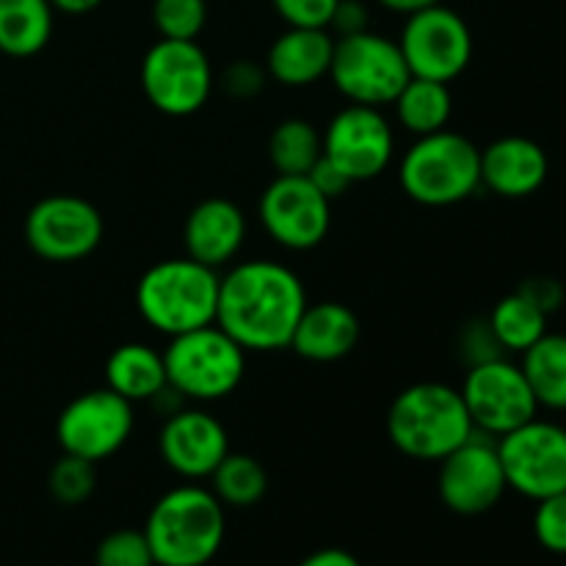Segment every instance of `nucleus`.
<instances>
[{
  "label": "nucleus",
  "mask_w": 566,
  "mask_h": 566,
  "mask_svg": "<svg viewBox=\"0 0 566 566\" xmlns=\"http://www.w3.org/2000/svg\"><path fill=\"white\" fill-rule=\"evenodd\" d=\"M307 291L293 269L276 260H243L219 280L216 324L243 352H280L307 307Z\"/></svg>",
  "instance_id": "obj_1"
},
{
  "label": "nucleus",
  "mask_w": 566,
  "mask_h": 566,
  "mask_svg": "<svg viewBox=\"0 0 566 566\" xmlns=\"http://www.w3.org/2000/svg\"><path fill=\"white\" fill-rule=\"evenodd\" d=\"M142 531L158 566H208L224 545V506L191 481L160 495Z\"/></svg>",
  "instance_id": "obj_2"
},
{
  "label": "nucleus",
  "mask_w": 566,
  "mask_h": 566,
  "mask_svg": "<svg viewBox=\"0 0 566 566\" xmlns=\"http://www.w3.org/2000/svg\"><path fill=\"white\" fill-rule=\"evenodd\" d=\"M473 431L462 392L442 381L409 385L387 409V437L398 453L418 462H442Z\"/></svg>",
  "instance_id": "obj_3"
},
{
  "label": "nucleus",
  "mask_w": 566,
  "mask_h": 566,
  "mask_svg": "<svg viewBox=\"0 0 566 566\" xmlns=\"http://www.w3.org/2000/svg\"><path fill=\"white\" fill-rule=\"evenodd\" d=\"M216 269L186 258L160 260L149 265L136 285V307L155 332L166 337L216 324L219 307Z\"/></svg>",
  "instance_id": "obj_4"
},
{
  "label": "nucleus",
  "mask_w": 566,
  "mask_h": 566,
  "mask_svg": "<svg viewBox=\"0 0 566 566\" xmlns=\"http://www.w3.org/2000/svg\"><path fill=\"white\" fill-rule=\"evenodd\" d=\"M398 182L423 208H451L481 188V149L448 127L420 136L398 160Z\"/></svg>",
  "instance_id": "obj_5"
},
{
  "label": "nucleus",
  "mask_w": 566,
  "mask_h": 566,
  "mask_svg": "<svg viewBox=\"0 0 566 566\" xmlns=\"http://www.w3.org/2000/svg\"><path fill=\"white\" fill-rule=\"evenodd\" d=\"M166 381L188 403L232 396L247 376V352L219 324L169 337L164 348Z\"/></svg>",
  "instance_id": "obj_6"
},
{
  "label": "nucleus",
  "mask_w": 566,
  "mask_h": 566,
  "mask_svg": "<svg viewBox=\"0 0 566 566\" xmlns=\"http://www.w3.org/2000/svg\"><path fill=\"white\" fill-rule=\"evenodd\" d=\"M326 77L352 105L385 108L392 105L412 75L398 42L365 31L335 39V53Z\"/></svg>",
  "instance_id": "obj_7"
},
{
  "label": "nucleus",
  "mask_w": 566,
  "mask_h": 566,
  "mask_svg": "<svg viewBox=\"0 0 566 566\" xmlns=\"http://www.w3.org/2000/svg\"><path fill=\"white\" fill-rule=\"evenodd\" d=\"M216 77L208 53L197 42L158 39L144 53L142 88L155 111L166 116H193L208 105Z\"/></svg>",
  "instance_id": "obj_8"
},
{
  "label": "nucleus",
  "mask_w": 566,
  "mask_h": 566,
  "mask_svg": "<svg viewBox=\"0 0 566 566\" xmlns=\"http://www.w3.org/2000/svg\"><path fill=\"white\" fill-rule=\"evenodd\" d=\"M497 457L509 490L528 501L566 492V426L553 420H528L497 437Z\"/></svg>",
  "instance_id": "obj_9"
},
{
  "label": "nucleus",
  "mask_w": 566,
  "mask_h": 566,
  "mask_svg": "<svg viewBox=\"0 0 566 566\" xmlns=\"http://www.w3.org/2000/svg\"><path fill=\"white\" fill-rule=\"evenodd\" d=\"M398 48L409 75L451 83L473 61V33L459 11L437 3L407 17Z\"/></svg>",
  "instance_id": "obj_10"
},
{
  "label": "nucleus",
  "mask_w": 566,
  "mask_h": 566,
  "mask_svg": "<svg viewBox=\"0 0 566 566\" xmlns=\"http://www.w3.org/2000/svg\"><path fill=\"white\" fill-rule=\"evenodd\" d=\"M105 221L88 199L75 193H50L25 216V241L48 263H77L97 252Z\"/></svg>",
  "instance_id": "obj_11"
},
{
  "label": "nucleus",
  "mask_w": 566,
  "mask_h": 566,
  "mask_svg": "<svg viewBox=\"0 0 566 566\" xmlns=\"http://www.w3.org/2000/svg\"><path fill=\"white\" fill-rule=\"evenodd\" d=\"M459 392H462L475 431L495 437V440L534 420L539 412V403H536L523 368L509 363L506 357L468 368Z\"/></svg>",
  "instance_id": "obj_12"
},
{
  "label": "nucleus",
  "mask_w": 566,
  "mask_h": 566,
  "mask_svg": "<svg viewBox=\"0 0 566 566\" xmlns=\"http://www.w3.org/2000/svg\"><path fill=\"white\" fill-rule=\"evenodd\" d=\"M136 415L133 403L116 396L108 387L88 390L72 398L59 415L55 440L61 451L70 457H81L86 462H105L119 453L133 437Z\"/></svg>",
  "instance_id": "obj_13"
},
{
  "label": "nucleus",
  "mask_w": 566,
  "mask_h": 566,
  "mask_svg": "<svg viewBox=\"0 0 566 566\" xmlns=\"http://www.w3.org/2000/svg\"><path fill=\"white\" fill-rule=\"evenodd\" d=\"M437 464H440L437 470L440 501L459 517H481L492 512L509 490L497 457V440L481 431H473L468 442H462Z\"/></svg>",
  "instance_id": "obj_14"
},
{
  "label": "nucleus",
  "mask_w": 566,
  "mask_h": 566,
  "mask_svg": "<svg viewBox=\"0 0 566 566\" xmlns=\"http://www.w3.org/2000/svg\"><path fill=\"white\" fill-rule=\"evenodd\" d=\"M258 210L265 235L287 252H310L329 235L332 202L307 175H276L260 193Z\"/></svg>",
  "instance_id": "obj_15"
},
{
  "label": "nucleus",
  "mask_w": 566,
  "mask_h": 566,
  "mask_svg": "<svg viewBox=\"0 0 566 566\" xmlns=\"http://www.w3.org/2000/svg\"><path fill=\"white\" fill-rule=\"evenodd\" d=\"M324 138V158L335 164L352 182L385 175L396 155V133L381 108L352 105L329 119Z\"/></svg>",
  "instance_id": "obj_16"
},
{
  "label": "nucleus",
  "mask_w": 566,
  "mask_h": 566,
  "mask_svg": "<svg viewBox=\"0 0 566 566\" xmlns=\"http://www.w3.org/2000/svg\"><path fill=\"white\" fill-rule=\"evenodd\" d=\"M158 451L166 468L186 481H202L213 475L221 459L230 453V437L216 415L186 403L164 418Z\"/></svg>",
  "instance_id": "obj_17"
},
{
  "label": "nucleus",
  "mask_w": 566,
  "mask_h": 566,
  "mask_svg": "<svg viewBox=\"0 0 566 566\" xmlns=\"http://www.w3.org/2000/svg\"><path fill=\"white\" fill-rule=\"evenodd\" d=\"M247 235V216L232 199L224 197H208L193 205L182 224V243H186L188 258L216 271L235 263Z\"/></svg>",
  "instance_id": "obj_18"
},
{
  "label": "nucleus",
  "mask_w": 566,
  "mask_h": 566,
  "mask_svg": "<svg viewBox=\"0 0 566 566\" xmlns=\"http://www.w3.org/2000/svg\"><path fill=\"white\" fill-rule=\"evenodd\" d=\"M551 175L545 147L534 138L503 136L481 149V186L503 199H525Z\"/></svg>",
  "instance_id": "obj_19"
},
{
  "label": "nucleus",
  "mask_w": 566,
  "mask_h": 566,
  "mask_svg": "<svg viewBox=\"0 0 566 566\" xmlns=\"http://www.w3.org/2000/svg\"><path fill=\"white\" fill-rule=\"evenodd\" d=\"M335 36L326 28H287L271 42L265 72L287 88H307L329 75Z\"/></svg>",
  "instance_id": "obj_20"
},
{
  "label": "nucleus",
  "mask_w": 566,
  "mask_h": 566,
  "mask_svg": "<svg viewBox=\"0 0 566 566\" xmlns=\"http://www.w3.org/2000/svg\"><path fill=\"white\" fill-rule=\"evenodd\" d=\"M359 343V321L340 302L307 304L291 337V352L307 363H337Z\"/></svg>",
  "instance_id": "obj_21"
},
{
  "label": "nucleus",
  "mask_w": 566,
  "mask_h": 566,
  "mask_svg": "<svg viewBox=\"0 0 566 566\" xmlns=\"http://www.w3.org/2000/svg\"><path fill=\"white\" fill-rule=\"evenodd\" d=\"M166 381L164 352L147 343H122L105 359V387L130 403L153 401Z\"/></svg>",
  "instance_id": "obj_22"
},
{
  "label": "nucleus",
  "mask_w": 566,
  "mask_h": 566,
  "mask_svg": "<svg viewBox=\"0 0 566 566\" xmlns=\"http://www.w3.org/2000/svg\"><path fill=\"white\" fill-rule=\"evenodd\" d=\"M50 0H0V53L31 59L48 48L53 36Z\"/></svg>",
  "instance_id": "obj_23"
},
{
  "label": "nucleus",
  "mask_w": 566,
  "mask_h": 566,
  "mask_svg": "<svg viewBox=\"0 0 566 566\" xmlns=\"http://www.w3.org/2000/svg\"><path fill=\"white\" fill-rule=\"evenodd\" d=\"M396 119L409 136H431L446 130L453 116V94L448 83L429 77H409L407 86L392 99Z\"/></svg>",
  "instance_id": "obj_24"
},
{
  "label": "nucleus",
  "mask_w": 566,
  "mask_h": 566,
  "mask_svg": "<svg viewBox=\"0 0 566 566\" xmlns=\"http://www.w3.org/2000/svg\"><path fill=\"white\" fill-rule=\"evenodd\" d=\"M525 379L534 390L539 409L566 412V335L547 332L528 352H523Z\"/></svg>",
  "instance_id": "obj_25"
},
{
  "label": "nucleus",
  "mask_w": 566,
  "mask_h": 566,
  "mask_svg": "<svg viewBox=\"0 0 566 566\" xmlns=\"http://www.w3.org/2000/svg\"><path fill=\"white\" fill-rule=\"evenodd\" d=\"M321 155H324V138H321V130L313 122L291 116V119H282L271 130L269 158L276 175H310V169L318 164Z\"/></svg>",
  "instance_id": "obj_26"
},
{
  "label": "nucleus",
  "mask_w": 566,
  "mask_h": 566,
  "mask_svg": "<svg viewBox=\"0 0 566 566\" xmlns=\"http://www.w3.org/2000/svg\"><path fill=\"white\" fill-rule=\"evenodd\" d=\"M547 318H551V315L542 313L528 296L514 291L509 293V296H503L501 302L492 307L486 324H490L492 335L497 337L503 352L523 354L528 352L542 335H547Z\"/></svg>",
  "instance_id": "obj_27"
},
{
  "label": "nucleus",
  "mask_w": 566,
  "mask_h": 566,
  "mask_svg": "<svg viewBox=\"0 0 566 566\" xmlns=\"http://www.w3.org/2000/svg\"><path fill=\"white\" fill-rule=\"evenodd\" d=\"M210 492L230 509H252L269 492V473L249 453H227L210 475Z\"/></svg>",
  "instance_id": "obj_28"
},
{
  "label": "nucleus",
  "mask_w": 566,
  "mask_h": 566,
  "mask_svg": "<svg viewBox=\"0 0 566 566\" xmlns=\"http://www.w3.org/2000/svg\"><path fill=\"white\" fill-rule=\"evenodd\" d=\"M48 486L55 503H61V506H81V503H86L94 495V486H97V464L64 453L53 464V470H50Z\"/></svg>",
  "instance_id": "obj_29"
},
{
  "label": "nucleus",
  "mask_w": 566,
  "mask_h": 566,
  "mask_svg": "<svg viewBox=\"0 0 566 566\" xmlns=\"http://www.w3.org/2000/svg\"><path fill=\"white\" fill-rule=\"evenodd\" d=\"M153 22L160 39L197 42L208 22V3L205 0H155Z\"/></svg>",
  "instance_id": "obj_30"
},
{
  "label": "nucleus",
  "mask_w": 566,
  "mask_h": 566,
  "mask_svg": "<svg viewBox=\"0 0 566 566\" xmlns=\"http://www.w3.org/2000/svg\"><path fill=\"white\" fill-rule=\"evenodd\" d=\"M94 566H158L144 531L119 528L99 539Z\"/></svg>",
  "instance_id": "obj_31"
},
{
  "label": "nucleus",
  "mask_w": 566,
  "mask_h": 566,
  "mask_svg": "<svg viewBox=\"0 0 566 566\" xmlns=\"http://www.w3.org/2000/svg\"><path fill=\"white\" fill-rule=\"evenodd\" d=\"M534 536L547 553L566 556V492L536 501Z\"/></svg>",
  "instance_id": "obj_32"
},
{
  "label": "nucleus",
  "mask_w": 566,
  "mask_h": 566,
  "mask_svg": "<svg viewBox=\"0 0 566 566\" xmlns=\"http://www.w3.org/2000/svg\"><path fill=\"white\" fill-rule=\"evenodd\" d=\"M287 28H326L329 31L337 0H271Z\"/></svg>",
  "instance_id": "obj_33"
},
{
  "label": "nucleus",
  "mask_w": 566,
  "mask_h": 566,
  "mask_svg": "<svg viewBox=\"0 0 566 566\" xmlns=\"http://www.w3.org/2000/svg\"><path fill=\"white\" fill-rule=\"evenodd\" d=\"M265 81H269V72H265V66L254 64V61H249V59L232 61V64L224 66V72L219 75L221 92L232 99L258 97V94L265 88Z\"/></svg>",
  "instance_id": "obj_34"
},
{
  "label": "nucleus",
  "mask_w": 566,
  "mask_h": 566,
  "mask_svg": "<svg viewBox=\"0 0 566 566\" xmlns=\"http://www.w3.org/2000/svg\"><path fill=\"white\" fill-rule=\"evenodd\" d=\"M459 348H462V357L468 363V368L490 363V359H497L506 354L501 348V343H497V337L492 335L486 321H473V324L464 326L462 335H459Z\"/></svg>",
  "instance_id": "obj_35"
},
{
  "label": "nucleus",
  "mask_w": 566,
  "mask_h": 566,
  "mask_svg": "<svg viewBox=\"0 0 566 566\" xmlns=\"http://www.w3.org/2000/svg\"><path fill=\"white\" fill-rule=\"evenodd\" d=\"M370 31V11L363 0H337V9L332 14L329 33L335 39L354 36V33Z\"/></svg>",
  "instance_id": "obj_36"
},
{
  "label": "nucleus",
  "mask_w": 566,
  "mask_h": 566,
  "mask_svg": "<svg viewBox=\"0 0 566 566\" xmlns=\"http://www.w3.org/2000/svg\"><path fill=\"white\" fill-rule=\"evenodd\" d=\"M517 291L523 293V296H528L531 302H534L536 307L547 315L556 313V310L564 304L562 282L551 280V276H531V280H525Z\"/></svg>",
  "instance_id": "obj_37"
},
{
  "label": "nucleus",
  "mask_w": 566,
  "mask_h": 566,
  "mask_svg": "<svg viewBox=\"0 0 566 566\" xmlns=\"http://www.w3.org/2000/svg\"><path fill=\"white\" fill-rule=\"evenodd\" d=\"M310 182H313L315 188H318L321 193H324L326 199H337V197H343V193L348 191V188L354 186L352 180H348L346 175H343L340 169H337L335 164H329V160L324 158V155H321V160L318 164L313 166V169H310Z\"/></svg>",
  "instance_id": "obj_38"
},
{
  "label": "nucleus",
  "mask_w": 566,
  "mask_h": 566,
  "mask_svg": "<svg viewBox=\"0 0 566 566\" xmlns=\"http://www.w3.org/2000/svg\"><path fill=\"white\" fill-rule=\"evenodd\" d=\"M298 566H363L354 553L343 551V547H321V551L310 553L307 558H302Z\"/></svg>",
  "instance_id": "obj_39"
},
{
  "label": "nucleus",
  "mask_w": 566,
  "mask_h": 566,
  "mask_svg": "<svg viewBox=\"0 0 566 566\" xmlns=\"http://www.w3.org/2000/svg\"><path fill=\"white\" fill-rule=\"evenodd\" d=\"M379 6H385L387 11H396V14H415V11H423L429 9V6H437L442 3V0H376Z\"/></svg>",
  "instance_id": "obj_40"
},
{
  "label": "nucleus",
  "mask_w": 566,
  "mask_h": 566,
  "mask_svg": "<svg viewBox=\"0 0 566 566\" xmlns=\"http://www.w3.org/2000/svg\"><path fill=\"white\" fill-rule=\"evenodd\" d=\"M103 0H50L55 11H64V14H88L94 11Z\"/></svg>",
  "instance_id": "obj_41"
}]
</instances>
